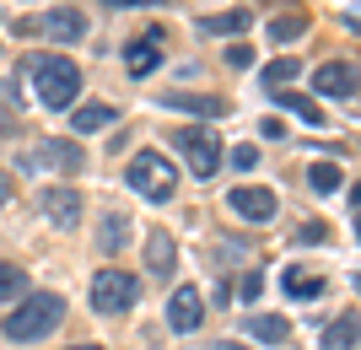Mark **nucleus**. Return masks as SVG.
<instances>
[{
	"instance_id": "nucleus-1",
	"label": "nucleus",
	"mask_w": 361,
	"mask_h": 350,
	"mask_svg": "<svg viewBox=\"0 0 361 350\" xmlns=\"http://www.w3.org/2000/svg\"><path fill=\"white\" fill-rule=\"evenodd\" d=\"M65 323V296L60 291H38V296H22V307H11V313H6V323H0V329H6V339H16V345H38V339L44 335H54V329H60Z\"/></svg>"
},
{
	"instance_id": "nucleus-2",
	"label": "nucleus",
	"mask_w": 361,
	"mask_h": 350,
	"mask_svg": "<svg viewBox=\"0 0 361 350\" xmlns=\"http://www.w3.org/2000/svg\"><path fill=\"white\" fill-rule=\"evenodd\" d=\"M32 92L49 113H65L75 108V92H81V65L65 60V54H38L32 60Z\"/></svg>"
},
{
	"instance_id": "nucleus-3",
	"label": "nucleus",
	"mask_w": 361,
	"mask_h": 350,
	"mask_svg": "<svg viewBox=\"0 0 361 350\" xmlns=\"http://www.w3.org/2000/svg\"><path fill=\"white\" fill-rule=\"evenodd\" d=\"M124 183H130L140 199H151V205H167L173 189H178V173H173V162H167L162 151H135L130 168H124Z\"/></svg>"
},
{
	"instance_id": "nucleus-4",
	"label": "nucleus",
	"mask_w": 361,
	"mask_h": 350,
	"mask_svg": "<svg viewBox=\"0 0 361 350\" xmlns=\"http://www.w3.org/2000/svg\"><path fill=\"white\" fill-rule=\"evenodd\" d=\"M167 140H173V151L189 156L195 178L211 183L221 173V135H211V124H178V130H167Z\"/></svg>"
},
{
	"instance_id": "nucleus-5",
	"label": "nucleus",
	"mask_w": 361,
	"mask_h": 350,
	"mask_svg": "<svg viewBox=\"0 0 361 350\" xmlns=\"http://www.w3.org/2000/svg\"><path fill=\"white\" fill-rule=\"evenodd\" d=\"M22 168L38 173V178H49V173H81L87 168V151H81V140H71V135H49L22 156Z\"/></svg>"
},
{
	"instance_id": "nucleus-6",
	"label": "nucleus",
	"mask_w": 361,
	"mask_h": 350,
	"mask_svg": "<svg viewBox=\"0 0 361 350\" xmlns=\"http://www.w3.org/2000/svg\"><path fill=\"white\" fill-rule=\"evenodd\" d=\"M135 302H140V280L130 270H114V264H108V270L92 275V307H97V313L114 318V313H130Z\"/></svg>"
},
{
	"instance_id": "nucleus-7",
	"label": "nucleus",
	"mask_w": 361,
	"mask_h": 350,
	"mask_svg": "<svg viewBox=\"0 0 361 350\" xmlns=\"http://www.w3.org/2000/svg\"><path fill=\"white\" fill-rule=\"evenodd\" d=\"M38 215L54 221L60 232H71V227H81L87 199H81V189H71V183H49V189H38Z\"/></svg>"
},
{
	"instance_id": "nucleus-8",
	"label": "nucleus",
	"mask_w": 361,
	"mask_h": 350,
	"mask_svg": "<svg viewBox=\"0 0 361 350\" xmlns=\"http://www.w3.org/2000/svg\"><path fill=\"white\" fill-rule=\"evenodd\" d=\"M200 323H205V296H200L195 286H178L167 296V329H173V335H195Z\"/></svg>"
},
{
	"instance_id": "nucleus-9",
	"label": "nucleus",
	"mask_w": 361,
	"mask_h": 350,
	"mask_svg": "<svg viewBox=\"0 0 361 350\" xmlns=\"http://www.w3.org/2000/svg\"><path fill=\"white\" fill-rule=\"evenodd\" d=\"M38 32H44L49 44H81L87 38V16L75 11V6H49L38 16Z\"/></svg>"
},
{
	"instance_id": "nucleus-10",
	"label": "nucleus",
	"mask_w": 361,
	"mask_h": 350,
	"mask_svg": "<svg viewBox=\"0 0 361 350\" xmlns=\"http://www.w3.org/2000/svg\"><path fill=\"white\" fill-rule=\"evenodd\" d=\"M226 205H232V211L243 215V221H275V194L270 189H259V183H243V189H232V194H226Z\"/></svg>"
},
{
	"instance_id": "nucleus-11",
	"label": "nucleus",
	"mask_w": 361,
	"mask_h": 350,
	"mask_svg": "<svg viewBox=\"0 0 361 350\" xmlns=\"http://www.w3.org/2000/svg\"><path fill=\"white\" fill-rule=\"evenodd\" d=\"M162 108L173 113H195V119H221L226 113V97H211V92H162Z\"/></svg>"
},
{
	"instance_id": "nucleus-12",
	"label": "nucleus",
	"mask_w": 361,
	"mask_h": 350,
	"mask_svg": "<svg viewBox=\"0 0 361 350\" xmlns=\"http://www.w3.org/2000/svg\"><path fill=\"white\" fill-rule=\"evenodd\" d=\"M356 87H361V76H356V65H345V60H329L313 70V92H324V97H350Z\"/></svg>"
},
{
	"instance_id": "nucleus-13",
	"label": "nucleus",
	"mask_w": 361,
	"mask_h": 350,
	"mask_svg": "<svg viewBox=\"0 0 361 350\" xmlns=\"http://www.w3.org/2000/svg\"><path fill=\"white\" fill-rule=\"evenodd\" d=\"M162 27L157 32H146V38H135V44H124V70H130V76H151V70H157V65H162Z\"/></svg>"
},
{
	"instance_id": "nucleus-14",
	"label": "nucleus",
	"mask_w": 361,
	"mask_h": 350,
	"mask_svg": "<svg viewBox=\"0 0 361 350\" xmlns=\"http://www.w3.org/2000/svg\"><path fill=\"white\" fill-rule=\"evenodd\" d=\"M114 119H119V108H114V103H81L71 113V130H75V135H97V130H108Z\"/></svg>"
},
{
	"instance_id": "nucleus-15",
	"label": "nucleus",
	"mask_w": 361,
	"mask_h": 350,
	"mask_svg": "<svg viewBox=\"0 0 361 350\" xmlns=\"http://www.w3.org/2000/svg\"><path fill=\"white\" fill-rule=\"evenodd\" d=\"M243 329H248L259 345H286V339H291V323L281 318V313H254V318L243 323Z\"/></svg>"
},
{
	"instance_id": "nucleus-16",
	"label": "nucleus",
	"mask_w": 361,
	"mask_h": 350,
	"mask_svg": "<svg viewBox=\"0 0 361 350\" xmlns=\"http://www.w3.org/2000/svg\"><path fill=\"white\" fill-rule=\"evenodd\" d=\"M173 264H178V248H173V237H167V232H151L146 237V270L151 275H173Z\"/></svg>"
},
{
	"instance_id": "nucleus-17",
	"label": "nucleus",
	"mask_w": 361,
	"mask_h": 350,
	"mask_svg": "<svg viewBox=\"0 0 361 350\" xmlns=\"http://www.w3.org/2000/svg\"><path fill=\"white\" fill-rule=\"evenodd\" d=\"M356 345H361V318H356V313H345L340 323L324 329V345H318V350H356Z\"/></svg>"
},
{
	"instance_id": "nucleus-18",
	"label": "nucleus",
	"mask_w": 361,
	"mask_h": 350,
	"mask_svg": "<svg viewBox=\"0 0 361 350\" xmlns=\"http://www.w3.org/2000/svg\"><path fill=\"white\" fill-rule=\"evenodd\" d=\"M248 22H254V11H248V6H232V11H221V16H205L200 32H205V38H226V32H243Z\"/></svg>"
},
{
	"instance_id": "nucleus-19",
	"label": "nucleus",
	"mask_w": 361,
	"mask_h": 350,
	"mask_svg": "<svg viewBox=\"0 0 361 350\" xmlns=\"http://www.w3.org/2000/svg\"><path fill=\"white\" fill-rule=\"evenodd\" d=\"M297 76H302V60H270L264 70H259V87H264V92H281V87H291Z\"/></svg>"
},
{
	"instance_id": "nucleus-20",
	"label": "nucleus",
	"mask_w": 361,
	"mask_h": 350,
	"mask_svg": "<svg viewBox=\"0 0 361 350\" xmlns=\"http://www.w3.org/2000/svg\"><path fill=\"white\" fill-rule=\"evenodd\" d=\"M270 97L286 108V113H297L302 124H324V108H318L313 97H302V92H270Z\"/></svg>"
},
{
	"instance_id": "nucleus-21",
	"label": "nucleus",
	"mask_w": 361,
	"mask_h": 350,
	"mask_svg": "<svg viewBox=\"0 0 361 350\" xmlns=\"http://www.w3.org/2000/svg\"><path fill=\"white\" fill-rule=\"evenodd\" d=\"M27 270H22V264H0V307L6 302H22V296H27Z\"/></svg>"
},
{
	"instance_id": "nucleus-22",
	"label": "nucleus",
	"mask_w": 361,
	"mask_h": 350,
	"mask_svg": "<svg viewBox=\"0 0 361 350\" xmlns=\"http://www.w3.org/2000/svg\"><path fill=\"white\" fill-rule=\"evenodd\" d=\"M286 296H297V302H318V296H324V280H318V275H302L297 264H291V270H286Z\"/></svg>"
},
{
	"instance_id": "nucleus-23",
	"label": "nucleus",
	"mask_w": 361,
	"mask_h": 350,
	"mask_svg": "<svg viewBox=\"0 0 361 350\" xmlns=\"http://www.w3.org/2000/svg\"><path fill=\"white\" fill-rule=\"evenodd\" d=\"M124 237H130V215H103V232H97V248L103 254H119Z\"/></svg>"
},
{
	"instance_id": "nucleus-24",
	"label": "nucleus",
	"mask_w": 361,
	"mask_h": 350,
	"mask_svg": "<svg viewBox=\"0 0 361 350\" xmlns=\"http://www.w3.org/2000/svg\"><path fill=\"white\" fill-rule=\"evenodd\" d=\"M340 183H345V173L334 168V162H313V168H307V189H313V194H334Z\"/></svg>"
},
{
	"instance_id": "nucleus-25",
	"label": "nucleus",
	"mask_w": 361,
	"mask_h": 350,
	"mask_svg": "<svg viewBox=\"0 0 361 350\" xmlns=\"http://www.w3.org/2000/svg\"><path fill=\"white\" fill-rule=\"evenodd\" d=\"M302 32H307V16H275L270 22V44H291V38H302Z\"/></svg>"
},
{
	"instance_id": "nucleus-26",
	"label": "nucleus",
	"mask_w": 361,
	"mask_h": 350,
	"mask_svg": "<svg viewBox=\"0 0 361 350\" xmlns=\"http://www.w3.org/2000/svg\"><path fill=\"white\" fill-rule=\"evenodd\" d=\"M318 243H329V227H324V221H307V227L297 232V248H318Z\"/></svg>"
},
{
	"instance_id": "nucleus-27",
	"label": "nucleus",
	"mask_w": 361,
	"mask_h": 350,
	"mask_svg": "<svg viewBox=\"0 0 361 350\" xmlns=\"http://www.w3.org/2000/svg\"><path fill=\"white\" fill-rule=\"evenodd\" d=\"M232 168H238V173H254L259 168V151H254V146H238V151H232Z\"/></svg>"
},
{
	"instance_id": "nucleus-28",
	"label": "nucleus",
	"mask_w": 361,
	"mask_h": 350,
	"mask_svg": "<svg viewBox=\"0 0 361 350\" xmlns=\"http://www.w3.org/2000/svg\"><path fill=\"white\" fill-rule=\"evenodd\" d=\"M108 11H151V6H167V0H103Z\"/></svg>"
},
{
	"instance_id": "nucleus-29",
	"label": "nucleus",
	"mask_w": 361,
	"mask_h": 350,
	"mask_svg": "<svg viewBox=\"0 0 361 350\" xmlns=\"http://www.w3.org/2000/svg\"><path fill=\"white\" fill-rule=\"evenodd\" d=\"M226 65H238V70H248V65H254V49H248V44L226 49Z\"/></svg>"
},
{
	"instance_id": "nucleus-30",
	"label": "nucleus",
	"mask_w": 361,
	"mask_h": 350,
	"mask_svg": "<svg viewBox=\"0 0 361 350\" xmlns=\"http://www.w3.org/2000/svg\"><path fill=\"white\" fill-rule=\"evenodd\" d=\"M259 291H264V275L248 270V275H243V296H248V302H259Z\"/></svg>"
},
{
	"instance_id": "nucleus-31",
	"label": "nucleus",
	"mask_w": 361,
	"mask_h": 350,
	"mask_svg": "<svg viewBox=\"0 0 361 350\" xmlns=\"http://www.w3.org/2000/svg\"><path fill=\"white\" fill-rule=\"evenodd\" d=\"M16 130V113H11V103H0V135H11Z\"/></svg>"
},
{
	"instance_id": "nucleus-32",
	"label": "nucleus",
	"mask_w": 361,
	"mask_h": 350,
	"mask_svg": "<svg viewBox=\"0 0 361 350\" xmlns=\"http://www.w3.org/2000/svg\"><path fill=\"white\" fill-rule=\"evenodd\" d=\"M6 199H11V178H6V173H0V205H6Z\"/></svg>"
},
{
	"instance_id": "nucleus-33",
	"label": "nucleus",
	"mask_w": 361,
	"mask_h": 350,
	"mask_svg": "<svg viewBox=\"0 0 361 350\" xmlns=\"http://www.w3.org/2000/svg\"><path fill=\"white\" fill-rule=\"evenodd\" d=\"M350 205H356V211H361V183H356V189H350Z\"/></svg>"
},
{
	"instance_id": "nucleus-34",
	"label": "nucleus",
	"mask_w": 361,
	"mask_h": 350,
	"mask_svg": "<svg viewBox=\"0 0 361 350\" xmlns=\"http://www.w3.org/2000/svg\"><path fill=\"white\" fill-rule=\"evenodd\" d=\"M216 350H243V345H232V339H226V345H216Z\"/></svg>"
},
{
	"instance_id": "nucleus-35",
	"label": "nucleus",
	"mask_w": 361,
	"mask_h": 350,
	"mask_svg": "<svg viewBox=\"0 0 361 350\" xmlns=\"http://www.w3.org/2000/svg\"><path fill=\"white\" fill-rule=\"evenodd\" d=\"M356 243H361V211H356Z\"/></svg>"
},
{
	"instance_id": "nucleus-36",
	"label": "nucleus",
	"mask_w": 361,
	"mask_h": 350,
	"mask_svg": "<svg viewBox=\"0 0 361 350\" xmlns=\"http://www.w3.org/2000/svg\"><path fill=\"white\" fill-rule=\"evenodd\" d=\"M71 350H103V345H71Z\"/></svg>"
},
{
	"instance_id": "nucleus-37",
	"label": "nucleus",
	"mask_w": 361,
	"mask_h": 350,
	"mask_svg": "<svg viewBox=\"0 0 361 350\" xmlns=\"http://www.w3.org/2000/svg\"><path fill=\"white\" fill-rule=\"evenodd\" d=\"M356 350H361V345H356Z\"/></svg>"
}]
</instances>
